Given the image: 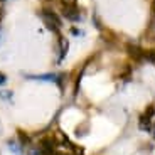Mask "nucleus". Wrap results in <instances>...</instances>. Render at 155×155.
Listing matches in <instances>:
<instances>
[{
	"mask_svg": "<svg viewBox=\"0 0 155 155\" xmlns=\"http://www.w3.org/2000/svg\"><path fill=\"white\" fill-rule=\"evenodd\" d=\"M145 37L148 41H155V19H152L150 24H148L147 31H145Z\"/></svg>",
	"mask_w": 155,
	"mask_h": 155,
	"instance_id": "obj_5",
	"label": "nucleus"
},
{
	"mask_svg": "<svg viewBox=\"0 0 155 155\" xmlns=\"http://www.w3.org/2000/svg\"><path fill=\"white\" fill-rule=\"evenodd\" d=\"M62 15L68 17L69 20H79V8L74 7H64L62 8Z\"/></svg>",
	"mask_w": 155,
	"mask_h": 155,
	"instance_id": "obj_3",
	"label": "nucleus"
},
{
	"mask_svg": "<svg viewBox=\"0 0 155 155\" xmlns=\"http://www.w3.org/2000/svg\"><path fill=\"white\" fill-rule=\"evenodd\" d=\"M127 52H128V56H130L133 61H142V59H145V51L142 49L140 46H135V44H128Z\"/></svg>",
	"mask_w": 155,
	"mask_h": 155,
	"instance_id": "obj_2",
	"label": "nucleus"
},
{
	"mask_svg": "<svg viewBox=\"0 0 155 155\" xmlns=\"http://www.w3.org/2000/svg\"><path fill=\"white\" fill-rule=\"evenodd\" d=\"M153 14H155V0H153Z\"/></svg>",
	"mask_w": 155,
	"mask_h": 155,
	"instance_id": "obj_12",
	"label": "nucleus"
},
{
	"mask_svg": "<svg viewBox=\"0 0 155 155\" xmlns=\"http://www.w3.org/2000/svg\"><path fill=\"white\" fill-rule=\"evenodd\" d=\"M42 19H44V24H46V27L52 32H59L61 29V19H59L58 14L51 10H44L42 12Z\"/></svg>",
	"mask_w": 155,
	"mask_h": 155,
	"instance_id": "obj_1",
	"label": "nucleus"
},
{
	"mask_svg": "<svg viewBox=\"0 0 155 155\" xmlns=\"http://www.w3.org/2000/svg\"><path fill=\"white\" fill-rule=\"evenodd\" d=\"M145 59H147V61H152V62H155V47H153V49H148V51H145Z\"/></svg>",
	"mask_w": 155,
	"mask_h": 155,
	"instance_id": "obj_6",
	"label": "nucleus"
},
{
	"mask_svg": "<svg viewBox=\"0 0 155 155\" xmlns=\"http://www.w3.org/2000/svg\"><path fill=\"white\" fill-rule=\"evenodd\" d=\"M152 135H153V138H155V127H152Z\"/></svg>",
	"mask_w": 155,
	"mask_h": 155,
	"instance_id": "obj_11",
	"label": "nucleus"
},
{
	"mask_svg": "<svg viewBox=\"0 0 155 155\" xmlns=\"http://www.w3.org/2000/svg\"><path fill=\"white\" fill-rule=\"evenodd\" d=\"M76 2H78V0H61V4L64 5V7H74Z\"/></svg>",
	"mask_w": 155,
	"mask_h": 155,
	"instance_id": "obj_7",
	"label": "nucleus"
},
{
	"mask_svg": "<svg viewBox=\"0 0 155 155\" xmlns=\"http://www.w3.org/2000/svg\"><path fill=\"white\" fill-rule=\"evenodd\" d=\"M2 19H4V8H0V22H2Z\"/></svg>",
	"mask_w": 155,
	"mask_h": 155,
	"instance_id": "obj_10",
	"label": "nucleus"
},
{
	"mask_svg": "<svg viewBox=\"0 0 155 155\" xmlns=\"http://www.w3.org/2000/svg\"><path fill=\"white\" fill-rule=\"evenodd\" d=\"M71 32H73L74 35H81V31H78V29H73V31H71Z\"/></svg>",
	"mask_w": 155,
	"mask_h": 155,
	"instance_id": "obj_8",
	"label": "nucleus"
},
{
	"mask_svg": "<svg viewBox=\"0 0 155 155\" xmlns=\"http://www.w3.org/2000/svg\"><path fill=\"white\" fill-rule=\"evenodd\" d=\"M2 83H5V76H4V74H0V84H2Z\"/></svg>",
	"mask_w": 155,
	"mask_h": 155,
	"instance_id": "obj_9",
	"label": "nucleus"
},
{
	"mask_svg": "<svg viewBox=\"0 0 155 155\" xmlns=\"http://www.w3.org/2000/svg\"><path fill=\"white\" fill-rule=\"evenodd\" d=\"M68 49H69V42H68V39L61 37V39H59V56H58L59 61H61V59L64 58V56H66Z\"/></svg>",
	"mask_w": 155,
	"mask_h": 155,
	"instance_id": "obj_4",
	"label": "nucleus"
}]
</instances>
